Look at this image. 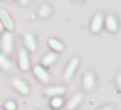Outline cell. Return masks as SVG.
<instances>
[{
    "label": "cell",
    "mask_w": 121,
    "mask_h": 110,
    "mask_svg": "<svg viewBox=\"0 0 121 110\" xmlns=\"http://www.w3.org/2000/svg\"><path fill=\"white\" fill-rule=\"evenodd\" d=\"M12 45H13V40H12L11 32L3 33V39H1V49H3V53H5V54L11 53Z\"/></svg>",
    "instance_id": "6da1fadb"
},
{
    "label": "cell",
    "mask_w": 121,
    "mask_h": 110,
    "mask_svg": "<svg viewBox=\"0 0 121 110\" xmlns=\"http://www.w3.org/2000/svg\"><path fill=\"white\" fill-rule=\"evenodd\" d=\"M0 21H1L0 24L8 29V32L13 31V28H15L13 20H12L11 16L8 15V12H7V11H4V9H1V11H0Z\"/></svg>",
    "instance_id": "7a4b0ae2"
},
{
    "label": "cell",
    "mask_w": 121,
    "mask_h": 110,
    "mask_svg": "<svg viewBox=\"0 0 121 110\" xmlns=\"http://www.w3.org/2000/svg\"><path fill=\"white\" fill-rule=\"evenodd\" d=\"M103 25H104V17H103V15H100L97 13L95 17H93L92 23H91V29H92V32L93 33H97L101 31V28H103Z\"/></svg>",
    "instance_id": "3957f363"
},
{
    "label": "cell",
    "mask_w": 121,
    "mask_h": 110,
    "mask_svg": "<svg viewBox=\"0 0 121 110\" xmlns=\"http://www.w3.org/2000/svg\"><path fill=\"white\" fill-rule=\"evenodd\" d=\"M19 65H20V69L24 72L29 69V60L25 49H20V52H19Z\"/></svg>",
    "instance_id": "277c9868"
},
{
    "label": "cell",
    "mask_w": 121,
    "mask_h": 110,
    "mask_svg": "<svg viewBox=\"0 0 121 110\" xmlns=\"http://www.w3.org/2000/svg\"><path fill=\"white\" fill-rule=\"evenodd\" d=\"M12 85H13L15 89H17V92H19V93H22V94H28V93H29L28 85H27L24 81H22L20 78H13V81H12Z\"/></svg>",
    "instance_id": "5b68a950"
},
{
    "label": "cell",
    "mask_w": 121,
    "mask_h": 110,
    "mask_svg": "<svg viewBox=\"0 0 121 110\" xmlns=\"http://www.w3.org/2000/svg\"><path fill=\"white\" fill-rule=\"evenodd\" d=\"M77 65H78V60H77V58H73V60L68 64L67 69H65V72H64V78H65V80H71V78H72V76H73V73H75Z\"/></svg>",
    "instance_id": "8992f818"
},
{
    "label": "cell",
    "mask_w": 121,
    "mask_h": 110,
    "mask_svg": "<svg viewBox=\"0 0 121 110\" xmlns=\"http://www.w3.org/2000/svg\"><path fill=\"white\" fill-rule=\"evenodd\" d=\"M33 73H35V76L39 78L41 82H48V81H49V74L45 72L44 68H41V66L37 65V66L33 68Z\"/></svg>",
    "instance_id": "52a82bcc"
},
{
    "label": "cell",
    "mask_w": 121,
    "mask_h": 110,
    "mask_svg": "<svg viewBox=\"0 0 121 110\" xmlns=\"http://www.w3.org/2000/svg\"><path fill=\"white\" fill-rule=\"evenodd\" d=\"M105 27H107V29L109 31V32H116L117 31V20L114 19V16H112V15H109V16H107V19H105Z\"/></svg>",
    "instance_id": "ba28073f"
},
{
    "label": "cell",
    "mask_w": 121,
    "mask_h": 110,
    "mask_svg": "<svg viewBox=\"0 0 121 110\" xmlns=\"http://www.w3.org/2000/svg\"><path fill=\"white\" fill-rule=\"evenodd\" d=\"M24 44H25V46H27L28 50H31V52H35L36 50V41L31 33L24 35Z\"/></svg>",
    "instance_id": "9c48e42d"
},
{
    "label": "cell",
    "mask_w": 121,
    "mask_h": 110,
    "mask_svg": "<svg viewBox=\"0 0 121 110\" xmlns=\"http://www.w3.org/2000/svg\"><path fill=\"white\" fill-rule=\"evenodd\" d=\"M82 85H84V89L85 90H91L95 85V76L92 73H86L84 76V81H82Z\"/></svg>",
    "instance_id": "30bf717a"
},
{
    "label": "cell",
    "mask_w": 121,
    "mask_h": 110,
    "mask_svg": "<svg viewBox=\"0 0 121 110\" xmlns=\"http://www.w3.org/2000/svg\"><path fill=\"white\" fill-rule=\"evenodd\" d=\"M64 92H65V90H64L63 86H52V88H48L45 90V94H47V96L56 97V96H61Z\"/></svg>",
    "instance_id": "8fae6325"
},
{
    "label": "cell",
    "mask_w": 121,
    "mask_h": 110,
    "mask_svg": "<svg viewBox=\"0 0 121 110\" xmlns=\"http://www.w3.org/2000/svg\"><path fill=\"white\" fill-rule=\"evenodd\" d=\"M81 102V96L80 94H76V96H73L71 99H69V102L67 103V109L68 110H73L76 109V107L78 106V103Z\"/></svg>",
    "instance_id": "7c38bea8"
},
{
    "label": "cell",
    "mask_w": 121,
    "mask_h": 110,
    "mask_svg": "<svg viewBox=\"0 0 121 110\" xmlns=\"http://www.w3.org/2000/svg\"><path fill=\"white\" fill-rule=\"evenodd\" d=\"M56 58H57L56 53H48V54H45L44 58L41 60V64L45 65V66H49V65H52L55 61H56Z\"/></svg>",
    "instance_id": "4fadbf2b"
},
{
    "label": "cell",
    "mask_w": 121,
    "mask_h": 110,
    "mask_svg": "<svg viewBox=\"0 0 121 110\" xmlns=\"http://www.w3.org/2000/svg\"><path fill=\"white\" fill-rule=\"evenodd\" d=\"M48 44H49V46H51L53 50H56V52H61V50L64 49L63 44H61L59 40H56V39H51L49 41H48Z\"/></svg>",
    "instance_id": "5bb4252c"
},
{
    "label": "cell",
    "mask_w": 121,
    "mask_h": 110,
    "mask_svg": "<svg viewBox=\"0 0 121 110\" xmlns=\"http://www.w3.org/2000/svg\"><path fill=\"white\" fill-rule=\"evenodd\" d=\"M0 68L4 69V70H9L11 69V61L8 60L5 56H3L1 53H0Z\"/></svg>",
    "instance_id": "9a60e30c"
},
{
    "label": "cell",
    "mask_w": 121,
    "mask_h": 110,
    "mask_svg": "<svg viewBox=\"0 0 121 110\" xmlns=\"http://www.w3.org/2000/svg\"><path fill=\"white\" fill-rule=\"evenodd\" d=\"M51 106L55 107V109H59V107L63 106V99L60 98V96L52 97V99H51Z\"/></svg>",
    "instance_id": "2e32d148"
},
{
    "label": "cell",
    "mask_w": 121,
    "mask_h": 110,
    "mask_svg": "<svg viewBox=\"0 0 121 110\" xmlns=\"http://www.w3.org/2000/svg\"><path fill=\"white\" fill-rule=\"evenodd\" d=\"M39 15L41 17H48L51 15V8L48 7V5H43V7L39 9Z\"/></svg>",
    "instance_id": "e0dca14e"
},
{
    "label": "cell",
    "mask_w": 121,
    "mask_h": 110,
    "mask_svg": "<svg viewBox=\"0 0 121 110\" xmlns=\"http://www.w3.org/2000/svg\"><path fill=\"white\" fill-rule=\"evenodd\" d=\"M5 110H16V105H15V102L8 101V102L5 103Z\"/></svg>",
    "instance_id": "ac0fdd59"
},
{
    "label": "cell",
    "mask_w": 121,
    "mask_h": 110,
    "mask_svg": "<svg viewBox=\"0 0 121 110\" xmlns=\"http://www.w3.org/2000/svg\"><path fill=\"white\" fill-rule=\"evenodd\" d=\"M117 85L120 86V89H121V74L117 76Z\"/></svg>",
    "instance_id": "d6986e66"
},
{
    "label": "cell",
    "mask_w": 121,
    "mask_h": 110,
    "mask_svg": "<svg viewBox=\"0 0 121 110\" xmlns=\"http://www.w3.org/2000/svg\"><path fill=\"white\" fill-rule=\"evenodd\" d=\"M19 1H20L22 5H27V4H28V0H19Z\"/></svg>",
    "instance_id": "ffe728a7"
},
{
    "label": "cell",
    "mask_w": 121,
    "mask_h": 110,
    "mask_svg": "<svg viewBox=\"0 0 121 110\" xmlns=\"http://www.w3.org/2000/svg\"><path fill=\"white\" fill-rule=\"evenodd\" d=\"M101 110H112V107H109V106H107V107H104V109H101Z\"/></svg>",
    "instance_id": "44dd1931"
},
{
    "label": "cell",
    "mask_w": 121,
    "mask_h": 110,
    "mask_svg": "<svg viewBox=\"0 0 121 110\" xmlns=\"http://www.w3.org/2000/svg\"><path fill=\"white\" fill-rule=\"evenodd\" d=\"M1 31H3V25L0 24V35H1Z\"/></svg>",
    "instance_id": "7402d4cb"
},
{
    "label": "cell",
    "mask_w": 121,
    "mask_h": 110,
    "mask_svg": "<svg viewBox=\"0 0 121 110\" xmlns=\"http://www.w3.org/2000/svg\"><path fill=\"white\" fill-rule=\"evenodd\" d=\"M5 1H11V0H5Z\"/></svg>",
    "instance_id": "603a6c76"
}]
</instances>
